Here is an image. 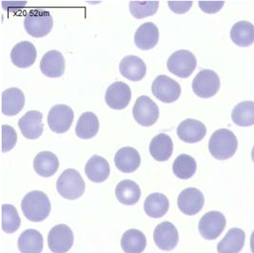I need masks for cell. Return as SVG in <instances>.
Listing matches in <instances>:
<instances>
[{
	"label": "cell",
	"mask_w": 254,
	"mask_h": 253,
	"mask_svg": "<svg viewBox=\"0 0 254 253\" xmlns=\"http://www.w3.org/2000/svg\"><path fill=\"white\" fill-rule=\"evenodd\" d=\"M238 148V140L228 128H220L212 133L208 142L210 154L217 160L231 158Z\"/></svg>",
	"instance_id": "6da1fadb"
},
{
	"label": "cell",
	"mask_w": 254,
	"mask_h": 253,
	"mask_svg": "<svg viewBox=\"0 0 254 253\" xmlns=\"http://www.w3.org/2000/svg\"><path fill=\"white\" fill-rule=\"evenodd\" d=\"M21 208L25 217L32 222H41L51 212V202L46 193L34 190L24 196Z\"/></svg>",
	"instance_id": "7a4b0ae2"
},
{
	"label": "cell",
	"mask_w": 254,
	"mask_h": 253,
	"mask_svg": "<svg viewBox=\"0 0 254 253\" xmlns=\"http://www.w3.org/2000/svg\"><path fill=\"white\" fill-rule=\"evenodd\" d=\"M85 182L76 170L64 171L58 177L57 189L59 194L68 200L80 198L85 192Z\"/></svg>",
	"instance_id": "3957f363"
},
{
	"label": "cell",
	"mask_w": 254,
	"mask_h": 253,
	"mask_svg": "<svg viewBox=\"0 0 254 253\" xmlns=\"http://www.w3.org/2000/svg\"><path fill=\"white\" fill-rule=\"evenodd\" d=\"M54 20L51 13L43 10H32L25 16L26 32L34 37H43L51 33Z\"/></svg>",
	"instance_id": "277c9868"
},
{
	"label": "cell",
	"mask_w": 254,
	"mask_h": 253,
	"mask_svg": "<svg viewBox=\"0 0 254 253\" xmlns=\"http://www.w3.org/2000/svg\"><path fill=\"white\" fill-rule=\"evenodd\" d=\"M195 56L187 50H180L174 53L168 59V69L180 78H188L196 68Z\"/></svg>",
	"instance_id": "5b68a950"
},
{
	"label": "cell",
	"mask_w": 254,
	"mask_h": 253,
	"mask_svg": "<svg viewBox=\"0 0 254 253\" xmlns=\"http://www.w3.org/2000/svg\"><path fill=\"white\" fill-rule=\"evenodd\" d=\"M132 115L139 125L152 126L158 120L159 108L149 96L142 95L137 98L133 106Z\"/></svg>",
	"instance_id": "8992f818"
},
{
	"label": "cell",
	"mask_w": 254,
	"mask_h": 253,
	"mask_svg": "<svg viewBox=\"0 0 254 253\" xmlns=\"http://www.w3.org/2000/svg\"><path fill=\"white\" fill-rule=\"evenodd\" d=\"M192 90L201 98L214 96L220 90L218 74L211 69H202L192 81Z\"/></svg>",
	"instance_id": "52a82bcc"
},
{
	"label": "cell",
	"mask_w": 254,
	"mask_h": 253,
	"mask_svg": "<svg viewBox=\"0 0 254 253\" xmlns=\"http://www.w3.org/2000/svg\"><path fill=\"white\" fill-rule=\"evenodd\" d=\"M151 92L163 103H174L180 97L181 87L178 82L162 74L152 82Z\"/></svg>",
	"instance_id": "ba28073f"
},
{
	"label": "cell",
	"mask_w": 254,
	"mask_h": 253,
	"mask_svg": "<svg viewBox=\"0 0 254 253\" xmlns=\"http://www.w3.org/2000/svg\"><path fill=\"white\" fill-rule=\"evenodd\" d=\"M74 241L72 230L67 225H57L48 236V246L54 253H66L71 249Z\"/></svg>",
	"instance_id": "9c48e42d"
},
{
	"label": "cell",
	"mask_w": 254,
	"mask_h": 253,
	"mask_svg": "<svg viewBox=\"0 0 254 253\" xmlns=\"http://www.w3.org/2000/svg\"><path fill=\"white\" fill-rule=\"evenodd\" d=\"M74 114L71 108L64 104L54 106L48 115V125L57 133L68 131L72 124Z\"/></svg>",
	"instance_id": "30bf717a"
},
{
	"label": "cell",
	"mask_w": 254,
	"mask_h": 253,
	"mask_svg": "<svg viewBox=\"0 0 254 253\" xmlns=\"http://www.w3.org/2000/svg\"><path fill=\"white\" fill-rule=\"evenodd\" d=\"M226 218L219 211L207 212L199 222V232L206 240L218 238L226 228Z\"/></svg>",
	"instance_id": "8fae6325"
},
{
	"label": "cell",
	"mask_w": 254,
	"mask_h": 253,
	"mask_svg": "<svg viewBox=\"0 0 254 253\" xmlns=\"http://www.w3.org/2000/svg\"><path fill=\"white\" fill-rule=\"evenodd\" d=\"M131 99V91L129 86L121 81L113 83L105 94L107 105L114 110H123L127 108Z\"/></svg>",
	"instance_id": "7c38bea8"
},
{
	"label": "cell",
	"mask_w": 254,
	"mask_h": 253,
	"mask_svg": "<svg viewBox=\"0 0 254 253\" xmlns=\"http://www.w3.org/2000/svg\"><path fill=\"white\" fill-rule=\"evenodd\" d=\"M177 204L181 212L191 216L201 211L205 204V198L196 188H188L178 196Z\"/></svg>",
	"instance_id": "4fadbf2b"
},
{
	"label": "cell",
	"mask_w": 254,
	"mask_h": 253,
	"mask_svg": "<svg viewBox=\"0 0 254 253\" xmlns=\"http://www.w3.org/2000/svg\"><path fill=\"white\" fill-rule=\"evenodd\" d=\"M153 239L161 251L170 252L177 246L179 235L174 224L171 222H163L155 228Z\"/></svg>",
	"instance_id": "5bb4252c"
},
{
	"label": "cell",
	"mask_w": 254,
	"mask_h": 253,
	"mask_svg": "<svg viewBox=\"0 0 254 253\" xmlns=\"http://www.w3.org/2000/svg\"><path fill=\"white\" fill-rule=\"evenodd\" d=\"M43 115L37 111H30L19 119L18 126L24 137L30 140H35L41 136L43 133Z\"/></svg>",
	"instance_id": "9a60e30c"
},
{
	"label": "cell",
	"mask_w": 254,
	"mask_h": 253,
	"mask_svg": "<svg viewBox=\"0 0 254 253\" xmlns=\"http://www.w3.org/2000/svg\"><path fill=\"white\" fill-rule=\"evenodd\" d=\"M176 131L179 138L190 144L200 142L207 134L206 126L202 122L191 118L181 122Z\"/></svg>",
	"instance_id": "2e32d148"
},
{
	"label": "cell",
	"mask_w": 254,
	"mask_h": 253,
	"mask_svg": "<svg viewBox=\"0 0 254 253\" xmlns=\"http://www.w3.org/2000/svg\"><path fill=\"white\" fill-rule=\"evenodd\" d=\"M40 69L48 77H60L65 71V58L58 51H50L41 59Z\"/></svg>",
	"instance_id": "e0dca14e"
},
{
	"label": "cell",
	"mask_w": 254,
	"mask_h": 253,
	"mask_svg": "<svg viewBox=\"0 0 254 253\" xmlns=\"http://www.w3.org/2000/svg\"><path fill=\"white\" fill-rule=\"evenodd\" d=\"M119 69L125 78L133 82L142 80L147 73L146 63L136 56H127L123 58Z\"/></svg>",
	"instance_id": "ac0fdd59"
},
{
	"label": "cell",
	"mask_w": 254,
	"mask_h": 253,
	"mask_svg": "<svg viewBox=\"0 0 254 253\" xmlns=\"http://www.w3.org/2000/svg\"><path fill=\"white\" fill-rule=\"evenodd\" d=\"M37 52L35 45L29 41H22L12 48L11 59L13 65L18 68H29L34 65Z\"/></svg>",
	"instance_id": "d6986e66"
},
{
	"label": "cell",
	"mask_w": 254,
	"mask_h": 253,
	"mask_svg": "<svg viewBox=\"0 0 254 253\" xmlns=\"http://www.w3.org/2000/svg\"><path fill=\"white\" fill-rule=\"evenodd\" d=\"M158 40L159 30L152 22L142 24L134 35V43L142 51L151 50L157 45Z\"/></svg>",
	"instance_id": "ffe728a7"
},
{
	"label": "cell",
	"mask_w": 254,
	"mask_h": 253,
	"mask_svg": "<svg viewBox=\"0 0 254 253\" xmlns=\"http://www.w3.org/2000/svg\"><path fill=\"white\" fill-rule=\"evenodd\" d=\"M25 95L18 88H10L2 92V114L14 116L23 110Z\"/></svg>",
	"instance_id": "44dd1931"
},
{
	"label": "cell",
	"mask_w": 254,
	"mask_h": 253,
	"mask_svg": "<svg viewBox=\"0 0 254 253\" xmlns=\"http://www.w3.org/2000/svg\"><path fill=\"white\" fill-rule=\"evenodd\" d=\"M116 168L122 173H130L135 172L140 166L141 157L138 151L131 148L125 147L116 152L115 156Z\"/></svg>",
	"instance_id": "7402d4cb"
},
{
	"label": "cell",
	"mask_w": 254,
	"mask_h": 253,
	"mask_svg": "<svg viewBox=\"0 0 254 253\" xmlns=\"http://www.w3.org/2000/svg\"><path fill=\"white\" fill-rule=\"evenodd\" d=\"M110 165L104 157L99 155H93L85 167V173L87 177L93 183H102L110 176Z\"/></svg>",
	"instance_id": "603a6c76"
},
{
	"label": "cell",
	"mask_w": 254,
	"mask_h": 253,
	"mask_svg": "<svg viewBox=\"0 0 254 253\" xmlns=\"http://www.w3.org/2000/svg\"><path fill=\"white\" fill-rule=\"evenodd\" d=\"M174 151L172 138L166 133H159L150 141V152L156 161L169 160Z\"/></svg>",
	"instance_id": "cb8c5ba5"
},
{
	"label": "cell",
	"mask_w": 254,
	"mask_h": 253,
	"mask_svg": "<svg viewBox=\"0 0 254 253\" xmlns=\"http://www.w3.org/2000/svg\"><path fill=\"white\" fill-rule=\"evenodd\" d=\"M59 160L58 156L51 151H41L35 156L34 169L41 177H51L58 172Z\"/></svg>",
	"instance_id": "d4e9b609"
},
{
	"label": "cell",
	"mask_w": 254,
	"mask_h": 253,
	"mask_svg": "<svg viewBox=\"0 0 254 253\" xmlns=\"http://www.w3.org/2000/svg\"><path fill=\"white\" fill-rule=\"evenodd\" d=\"M245 232L240 229H231L217 245L218 253H239L245 245Z\"/></svg>",
	"instance_id": "484cf974"
},
{
	"label": "cell",
	"mask_w": 254,
	"mask_h": 253,
	"mask_svg": "<svg viewBox=\"0 0 254 253\" xmlns=\"http://www.w3.org/2000/svg\"><path fill=\"white\" fill-rule=\"evenodd\" d=\"M116 196L117 200L126 206L135 205L141 197L138 185L131 180H123L116 186Z\"/></svg>",
	"instance_id": "4316f807"
},
{
	"label": "cell",
	"mask_w": 254,
	"mask_h": 253,
	"mask_svg": "<svg viewBox=\"0 0 254 253\" xmlns=\"http://www.w3.org/2000/svg\"><path fill=\"white\" fill-rule=\"evenodd\" d=\"M43 246V236L37 230H25L18 238V249L21 253H41Z\"/></svg>",
	"instance_id": "83f0119b"
},
{
	"label": "cell",
	"mask_w": 254,
	"mask_h": 253,
	"mask_svg": "<svg viewBox=\"0 0 254 253\" xmlns=\"http://www.w3.org/2000/svg\"><path fill=\"white\" fill-rule=\"evenodd\" d=\"M170 207L168 197L159 192L151 193L148 196L144 203V209L148 216L151 218H160L164 216Z\"/></svg>",
	"instance_id": "f1b7e54d"
},
{
	"label": "cell",
	"mask_w": 254,
	"mask_h": 253,
	"mask_svg": "<svg viewBox=\"0 0 254 253\" xmlns=\"http://www.w3.org/2000/svg\"><path fill=\"white\" fill-rule=\"evenodd\" d=\"M232 42L239 47H249L254 43V25L249 21H239L231 30Z\"/></svg>",
	"instance_id": "f546056e"
},
{
	"label": "cell",
	"mask_w": 254,
	"mask_h": 253,
	"mask_svg": "<svg viewBox=\"0 0 254 253\" xmlns=\"http://www.w3.org/2000/svg\"><path fill=\"white\" fill-rule=\"evenodd\" d=\"M147 246L145 234L138 230H127L121 238V248L126 253H142Z\"/></svg>",
	"instance_id": "4dcf8cb0"
},
{
	"label": "cell",
	"mask_w": 254,
	"mask_h": 253,
	"mask_svg": "<svg viewBox=\"0 0 254 253\" xmlns=\"http://www.w3.org/2000/svg\"><path fill=\"white\" fill-rule=\"evenodd\" d=\"M99 130V120L97 116L91 112L81 115L75 126V133L81 139L94 137Z\"/></svg>",
	"instance_id": "1f68e13d"
},
{
	"label": "cell",
	"mask_w": 254,
	"mask_h": 253,
	"mask_svg": "<svg viewBox=\"0 0 254 253\" xmlns=\"http://www.w3.org/2000/svg\"><path fill=\"white\" fill-rule=\"evenodd\" d=\"M232 121L240 126L254 125V102L244 101L236 105L231 113Z\"/></svg>",
	"instance_id": "d6a6232c"
},
{
	"label": "cell",
	"mask_w": 254,
	"mask_h": 253,
	"mask_svg": "<svg viewBox=\"0 0 254 253\" xmlns=\"http://www.w3.org/2000/svg\"><path fill=\"white\" fill-rule=\"evenodd\" d=\"M196 161L188 154H180L176 157L173 165L174 175L179 179L187 180L196 173Z\"/></svg>",
	"instance_id": "836d02e7"
},
{
	"label": "cell",
	"mask_w": 254,
	"mask_h": 253,
	"mask_svg": "<svg viewBox=\"0 0 254 253\" xmlns=\"http://www.w3.org/2000/svg\"><path fill=\"white\" fill-rule=\"evenodd\" d=\"M21 219L12 205H2V230L6 233H13L19 229Z\"/></svg>",
	"instance_id": "e575fe53"
},
{
	"label": "cell",
	"mask_w": 254,
	"mask_h": 253,
	"mask_svg": "<svg viewBox=\"0 0 254 253\" xmlns=\"http://www.w3.org/2000/svg\"><path fill=\"white\" fill-rule=\"evenodd\" d=\"M158 7V1H131L128 4L129 12L133 17L137 19H142L155 14Z\"/></svg>",
	"instance_id": "d590c367"
},
{
	"label": "cell",
	"mask_w": 254,
	"mask_h": 253,
	"mask_svg": "<svg viewBox=\"0 0 254 253\" xmlns=\"http://www.w3.org/2000/svg\"><path fill=\"white\" fill-rule=\"evenodd\" d=\"M17 142V134L12 126H2V151L7 152L12 150Z\"/></svg>",
	"instance_id": "8d00e7d4"
},
{
	"label": "cell",
	"mask_w": 254,
	"mask_h": 253,
	"mask_svg": "<svg viewBox=\"0 0 254 253\" xmlns=\"http://www.w3.org/2000/svg\"><path fill=\"white\" fill-rule=\"evenodd\" d=\"M224 6L223 1H200L199 7L204 12L207 13H215L219 12Z\"/></svg>",
	"instance_id": "74e56055"
},
{
	"label": "cell",
	"mask_w": 254,
	"mask_h": 253,
	"mask_svg": "<svg viewBox=\"0 0 254 253\" xmlns=\"http://www.w3.org/2000/svg\"><path fill=\"white\" fill-rule=\"evenodd\" d=\"M170 9L178 14L189 12L192 6V1H169Z\"/></svg>",
	"instance_id": "f35d334b"
},
{
	"label": "cell",
	"mask_w": 254,
	"mask_h": 253,
	"mask_svg": "<svg viewBox=\"0 0 254 253\" xmlns=\"http://www.w3.org/2000/svg\"><path fill=\"white\" fill-rule=\"evenodd\" d=\"M251 250H252V253H254V230L251 238Z\"/></svg>",
	"instance_id": "ab89813d"
},
{
	"label": "cell",
	"mask_w": 254,
	"mask_h": 253,
	"mask_svg": "<svg viewBox=\"0 0 254 253\" xmlns=\"http://www.w3.org/2000/svg\"><path fill=\"white\" fill-rule=\"evenodd\" d=\"M252 158H253V161L254 162V147L253 150H252Z\"/></svg>",
	"instance_id": "60d3db41"
}]
</instances>
